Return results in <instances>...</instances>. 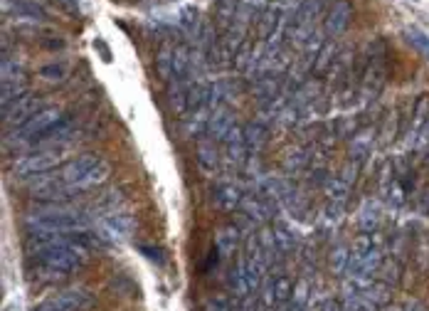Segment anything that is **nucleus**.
I'll return each mask as SVG.
<instances>
[{
	"mask_svg": "<svg viewBox=\"0 0 429 311\" xmlns=\"http://www.w3.org/2000/svg\"><path fill=\"white\" fill-rule=\"evenodd\" d=\"M35 227L45 230L47 235L52 232H69L74 227H82V217L74 215V213H47V215H37L35 217Z\"/></svg>",
	"mask_w": 429,
	"mask_h": 311,
	"instance_id": "7ed1b4c3",
	"label": "nucleus"
},
{
	"mask_svg": "<svg viewBox=\"0 0 429 311\" xmlns=\"http://www.w3.org/2000/svg\"><path fill=\"white\" fill-rule=\"evenodd\" d=\"M402 309H405V311H429L427 306H424L422 301H417V299H410L405 306H402Z\"/></svg>",
	"mask_w": 429,
	"mask_h": 311,
	"instance_id": "0eeeda50",
	"label": "nucleus"
},
{
	"mask_svg": "<svg viewBox=\"0 0 429 311\" xmlns=\"http://www.w3.org/2000/svg\"><path fill=\"white\" fill-rule=\"evenodd\" d=\"M203 311H232V304L225 294H212L203 304Z\"/></svg>",
	"mask_w": 429,
	"mask_h": 311,
	"instance_id": "39448f33",
	"label": "nucleus"
},
{
	"mask_svg": "<svg viewBox=\"0 0 429 311\" xmlns=\"http://www.w3.org/2000/svg\"><path fill=\"white\" fill-rule=\"evenodd\" d=\"M318 311H340V306H338V301H331V299H328V301H323L321 309H318Z\"/></svg>",
	"mask_w": 429,
	"mask_h": 311,
	"instance_id": "1a4fd4ad",
	"label": "nucleus"
},
{
	"mask_svg": "<svg viewBox=\"0 0 429 311\" xmlns=\"http://www.w3.org/2000/svg\"><path fill=\"white\" fill-rule=\"evenodd\" d=\"M96 296L91 294L89 289L74 287L67 289V292H60L52 299L42 301L40 306H35L33 311H86L91 304H94Z\"/></svg>",
	"mask_w": 429,
	"mask_h": 311,
	"instance_id": "f03ea898",
	"label": "nucleus"
},
{
	"mask_svg": "<svg viewBox=\"0 0 429 311\" xmlns=\"http://www.w3.org/2000/svg\"><path fill=\"white\" fill-rule=\"evenodd\" d=\"M57 163V156L55 153H42V156H35V159H30V161H25L23 166H20V170H45V168H50V166H55Z\"/></svg>",
	"mask_w": 429,
	"mask_h": 311,
	"instance_id": "20e7f679",
	"label": "nucleus"
},
{
	"mask_svg": "<svg viewBox=\"0 0 429 311\" xmlns=\"http://www.w3.org/2000/svg\"><path fill=\"white\" fill-rule=\"evenodd\" d=\"M107 176V163L96 156H80L64 168V181L74 188H86L104 181Z\"/></svg>",
	"mask_w": 429,
	"mask_h": 311,
	"instance_id": "f257e3e1",
	"label": "nucleus"
},
{
	"mask_svg": "<svg viewBox=\"0 0 429 311\" xmlns=\"http://www.w3.org/2000/svg\"><path fill=\"white\" fill-rule=\"evenodd\" d=\"M239 311H255V294H252V296H244L242 304H239Z\"/></svg>",
	"mask_w": 429,
	"mask_h": 311,
	"instance_id": "6e6552de",
	"label": "nucleus"
},
{
	"mask_svg": "<svg viewBox=\"0 0 429 311\" xmlns=\"http://www.w3.org/2000/svg\"><path fill=\"white\" fill-rule=\"evenodd\" d=\"M274 296H277V301H284L291 296V284H289V279H277L274 282Z\"/></svg>",
	"mask_w": 429,
	"mask_h": 311,
	"instance_id": "423d86ee",
	"label": "nucleus"
},
{
	"mask_svg": "<svg viewBox=\"0 0 429 311\" xmlns=\"http://www.w3.org/2000/svg\"><path fill=\"white\" fill-rule=\"evenodd\" d=\"M387 311H405V309H400V306H392V304H390V309Z\"/></svg>",
	"mask_w": 429,
	"mask_h": 311,
	"instance_id": "9d476101",
	"label": "nucleus"
}]
</instances>
